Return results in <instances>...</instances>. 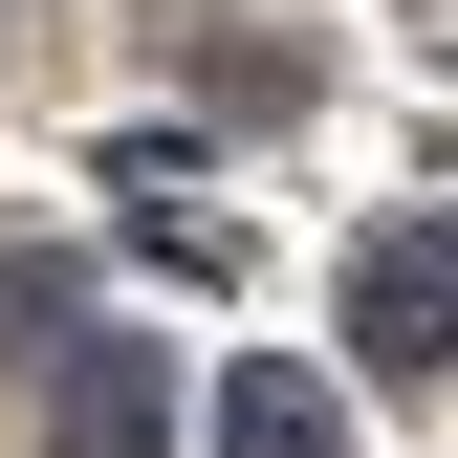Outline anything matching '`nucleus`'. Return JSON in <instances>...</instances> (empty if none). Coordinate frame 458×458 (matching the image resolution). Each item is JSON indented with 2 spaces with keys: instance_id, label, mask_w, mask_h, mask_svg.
Listing matches in <instances>:
<instances>
[{
  "instance_id": "3",
  "label": "nucleus",
  "mask_w": 458,
  "mask_h": 458,
  "mask_svg": "<svg viewBox=\"0 0 458 458\" xmlns=\"http://www.w3.org/2000/svg\"><path fill=\"white\" fill-rule=\"evenodd\" d=\"M218 458H350V393H327V371H241V393H218Z\"/></svg>"
},
{
  "instance_id": "1",
  "label": "nucleus",
  "mask_w": 458,
  "mask_h": 458,
  "mask_svg": "<svg viewBox=\"0 0 458 458\" xmlns=\"http://www.w3.org/2000/svg\"><path fill=\"white\" fill-rule=\"evenodd\" d=\"M437 350H458V241L437 218H371L350 241V371L371 393H437Z\"/></svg>"
},
{
  "instance_id": "2",
  "label": "nucleus",
  "mask_w": 458,
  "mask_h": 458,
  "mask_svg": "<svg viewBox=\"0 0 458 458\" xmlns=\"http://www.w3.org/2000/svg\"><path fill=\"white\" fill-rule=\"evenodd\" d=\"M66 458H175V371H153L131 327H88V350H66Z\"/></svg>"
}]
</instances>
